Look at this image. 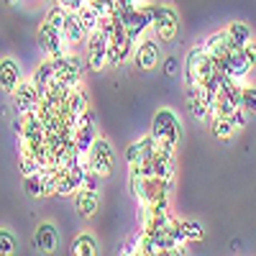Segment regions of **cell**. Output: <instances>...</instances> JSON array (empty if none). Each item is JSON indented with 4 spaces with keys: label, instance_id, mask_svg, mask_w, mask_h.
<instances>
[{
    "label": "cell",
    "instance_id": "obj_1",
    "mask_svg": "<svg viewBox=\"0 0 256 256\" xmlns=\"http://www.w3.org/2000/svg\"><path fill=\"white\" fill-rule=\"evenodd\" d=\"M169 190H172V180L138 174L131 169V192L144 202V208H169Z\"/></svg>",
    "mask_w": 256,
    "mask_h": 256
},
{
    "label": "cell",
    "instance_id": "obj_2",
    "mask_svg": "<svg viewBox=\"0 0 256 256\" xmlns=\"http://www.w3.org/2000/svg\"><path fill=\"white\" fill-rule=\"evenodd\" d=\"M218 67L205 46H192L184 56V84L187 88H202L212 77H216Z\"/></svg>",
    "mask_w": 256,
    "mask_h": 256
},
{
    "label": "cell",
    "instance_id": "obj_3",
    "mask_svg": "<svg viewBox=\"0 0 256 256\" xmlns=\"http://www.w3.org/2000/svg\"><path fill=\"white\" fill-rule=\"evenodd\" d=\"M152 136H154L156 146L166 148V152H174L177 144H180V136H182V123H180V118L174 116V110L159 108V110L154 113Z\"/></svg>",
    "mask_w": 256,
    "mask_h": 256
},
{
    "label": "cell",
    "instance_id": "obj_4",
    "mask_svg": "<svg viewBox=\"0 0 256 256\" xmlns=\"http://www.w3.org/2000/svg\"><path fill=\"white\" fill-rule=\"evenodd\" d=\"M110 24L113 16H105L100 20V28L88 34V67L100 72L108 64V46H110Z\"/></svg>",
    "mask_w": 256,
    "mask_h": 256
},
{
    "label": "cell",
    "instance_id": "obj_5",
    "mask_svg": "<svg viewBox=\"0 0 256 256\" xmlns=\"http://www.w3.org/2000/svg\"><path fill=\"white\" fill-rule=\"evenodd\" d=\"M116 16H120V20H123V26H126L128 36H131L136 44H138V38L146 34V28H152L154 8H152V6H131L126 13H116Z\"/></svg>",
    "mask_w": 256,
    "mask_h": 256
},
{
    "label": "cell",
    "instance_id": "obj_6",
    "mask_svg": "<svg viewBox=\"0 0 256 256\" xmlns=\"http://www.w3.org/2000/svg\"><path fill=\"white\" fill-rule=\"evenodd\" d=\"M154 8V20H152V28L159 36V41H174L180 34V16L174 8L169 6H152Z\"/></svg>",
    "mask_w": 256,
    "mask_h": 256
},
{
    "label": "cell",
    "instance_id": "obj_7",
    "mask_svg": "<svg viewBox=\"0 0 256 256\" xmlns=\"http://www.w3.org/2000/svg\"><path fill=\"white\" fill-rule=\"evenodd\" d=\"M216 67H218V72H223V74H228V77L244 80V77L251 72V62L246 59L244 46H230L220 59H216Z\"/></svg>",
    "mask_w": 256,
    "mask_h": 256
},
{
    "label": "cell",
    "instance_id": "obj_8",
    "mask_svg": "<svg viewBox=\"0 0 256 256\" xmlns=\"http://www.w3.org/2000/svg\"><path fill=\"white\" fill-rule=\"evenodd\" d=\"M84 159H88V169H92L100 177H105V174H110V169H113V148L105 138L98 136L92 141V146L88 148Z\"/></svg>",
    "mask_w": 256,
    "mask_h": 256
},
{
    "label": "cell",
    "instance_id": "obj_9",
    "mask_svg": "<svg viewBox=\"0 0 256 256\" xmlns=\"http://www.w3.org/2000/svg\"><path fill=\"white\" fill-rule=\"evenodd\" d=\"M54 59V70H56V80L67 88H74L82 80V62L72 54H64V56H52Z\"/></svg>",
    "mask_w": 256,
    "mask_h": 256
},
{
    "label": "cell",
    "instance_id": "obj_10",
    "mask_svg": "<svg viewBox=\"0 0 256 256\" xmlns=\"http://www.w3.org/2000/svg\"><path fill=\"white\" fill-rule=\"evenodd\" d=\"M38 44L44 46V52L49 54V56H64V54H70L67 52V38H64V34L59 31V28H54V26H49L46 20L38 26Z\"/></svg>",
    "mask_w": 256,
    "mask_h": 256
},
{
    "label": "cell",
    "instance_id": "obj_11",
    "mask_svg": "<svg viewBox=\"0 0 256 256\" xmlns=\"http://www.w3.org/2000/svg\"><path fill=\"white\" fill-rule=\"evenodd\" d=\"M98 138V128H95V113L88 110L84 116L77 118L74 123V146L80 154H88V148L92 146V141Z\"/></svg>",
    "mask_w": 256,
    "mask_h": 256
},
{
    "label": "cell",
    "instance_id": "obj_12",
    "mask_svg": "<svg viewBox=\"0 0 256 256\" xmlns=\"http://www.w3.org/2000/svg\"><path fill=\"white\" fill-rule=\"evenodd\" d=\"M38 102H41V95L36 90V84L34 82H18V88L13 90V108H16V113L26 116V113L38 108Z\"/></svg>",
    "mask_w": 256,
    "mask_h": 256
},
{
    "label": "cell",
    "instance_id": "obj_13",
    "mask_svg": "<svg viewBox=\"0 0 256 256\" xmlns=\"http://www.w3.org/2000/svg\"><path fill=\"white\" fill-rule=\"evenodd\" d=\"M154 154H156V141H154L152 134H148V136H144V138H138L134 144H128L126 162H128V166H138V164H146Z\"/></svg>",
    "mask_w": 256,
    "mask_h": 256
},
{
    "label": "cell",
    "instance_id": "obj_14",
    "mask_svg": "<svg viewBox=\"0 0 256 256\" xmlns=\"http://www.w3.org/2000/svg\"><path fill=\"white\" fill-rule=\"evenodd\" d=\"M74 210H77V216L82 218H92L95 212H98V205H100V198H98V190H90V187H80L74 195Z\"/></svg>",
    "mask_w": 256,
    "mask_h": 256
},
{
    "label": "cell",
    "instance_id": "obj_15",
    "mask_svg": "<svg viewBox=\"0 0 256 256\" xmlns=\"http://www.w3.org/2000/svg\"><path fill=\"white\" fill-rule=\"evenodd\" d=\"M134 62H136V67L144 70V72L154 70L159 64V46H156V41H152V38L141 41V44L136 46V52H134Z\"/></svg>",
    "mask_w": 256,
    "mask_h": 256
},
{
    "label": "cell",
    "instance_id": "obj_16",
    "mask_svg": "<svg viewBox=\"0 0 256 256\" xmlns=\"http://www.w3.org/2000/svg\"><path fill=\"white\" fill-rule=\"evenodd\" d=\"M34 246L41 251V254H52L56 246H59V233L52 223H41L36 228V236H34Z\"/></svg>",
    "mask_w": 256,
    "mask_h": 256
},
{
    "label": "cell",
    "instance_id": "obj_17",
    "mask_svg": "<svg viewBox=\"0 0 256 256\" xmlns=\"http://www.w3.org/2000/svg\"><path fill=\"white\" fill-rule=\"evenodd\" d=\"M18 82H20V67H18V62L6 56V59H0V88H3L6 92H13L18 88Z\"/></svg>",
    "mask_w": 256,
    "mask_h": 256
},
{
    "label": "cell",
    "instance_id": "obj_18",
    "mask_svg": "<svg viewBox=\"0 0 256 256\" xmlns=\"http://www.w3.org/2000/svg\"><path fill=\"white\" fill-rule=\"evenodd\" d=\"M64 108L70 110V116L80 118L90 110V95L84 92V88H80V84H74V88L70 90V98H67V105Z\"/></svg>",
    "mask_w": 256,
    "mask_h": 256
},
{
    "label": "cell",
    "instance_id": "obj_19",
    "mask_svg": "<svg viewBox=\"0 0 256 256\" xmlns=\"http://www.w3.org/2000/svg\"><path fill=\"white\" fill-rule=\"evenodd\" d=\"M56 80V70H54V59L49 56L46 62H41L38 67H36V72H34V77H31V82L36 84V90H38V95H44L46 92V88Z\"/></svg>",
    "mask_w": 256,
    "mask_h": 256
},
{
    "label": "cell",
    "instance_id": "obj_20",
    "mask_svg": "<svg viewBox=\"0 0 256 256\" xmlns=\"http://www.w3.org/2000/svg\"><path fill=\"white\" fill-rule=\"evenodd\" d=\"M187 100H190V113L195 116V120H205L210 116V105L200 88H187Z\"/></svg>",
    "mask_w": 256,
    "mask_h": 256
},
{
    "label": "cell",
    "instance_id": "obj_21",
    "mask_svg": "<svg viewBox=\"0 0 256 256\" xmlns=\"http://www.w3.org/2000/svg\"><path fill=\"white\" fill-rule=\"evenodd\" d=\"M62 34H64V38H67V44H80L82 38H88V28L82 26V20H80L77 13L67 16V24H64Z\"/></svg>",
    "mask_w": 256,
    "mask_h": 256
},
{
    "label": "cell",
    "instance_id": "obj_22",
    "mask_svg": "<svg viewBox=\"0 0 256 256\" xmlns=\"http://www.w3.org/2000/svg\"><path fill=\"white\" fill-rule=\"evenodd\" d=\"M226 34H228L230 46H246L248 41H254V31H251V26L241 24V20H233V24H228Z\"/></svg>",
    "mask_w": 256,
    "mask_h": 256
},
{
    "label": "cell",
    "instance_id": "obj_23",
    "mask_svg": "<svg viewBox=\"0 0 256 256\" xmlns=\"http://www.w3.org/2000/svg\"><path fill=\"white\" fill-rule=\"evenodd\" d=\"M205 52L212 56V59H220L228 49H230V41H228V34L226 31H216V34H210L208 41H205Z\"/></svg>",
    "mask_w": 256,
    "mask_h": 256
},
{
    "label": "cell",
    "instance_id": "obj_24",
    "mask_svg": "<svg viewBox=\"0 0 256 256\" xmlns=\"http://www.w3.org/2000/svg\"><path fill=\"white\" fill-rule=\"evenodd\" d=\"M72 254L74 256H95L98 254V241L92 233H82V236L74 238L72 244Z\"/></svg>",
    "mask_w": 256,
    "mask_h": 256
},
{
    "label": "cell",
    "instance_id": "obj_25",
    "mask_svg": "<svg viewBox=\"0 0 256 256\" xmlns=\"http://www.w3.org/2000/svg\"><path fill=\"white\" fill-rule=\"evenodd\" d=\"M24 187H26V195H31V198H46V180H44V172H36V174L24 177Z\"/></svg>",
    "mask_w": 256,
    "mask_h": 256
},
{
    "label": "cell",
    "instance_id": "obj_26",
    "mask_svg": "<svg viewBox=\"0 0 256 256\" xmlns=\"http://www.w3.org/2000/svg\"><path fill=\"white\" fill-rule=\"evenodd\" d=\"M210 128H212V136H216V138H220V141H228L233 134L238 131V128L233 126V120H230V118H220V116H212V123H210Z\"/></svg>",
    "mask_w": 256,
    "mask_h": 256
},
{
    "label": "cell",
    "instance_id": "obj_27",
    "mask_svg": "<svg viewBox=\"0 0 256 256\" xmlns=\"http://www.w3.org/2000/svg\"><path fill=\"white\" fill-rule=\"evenodd\" d=\"M67 16H70V10L64 8V6H59V3H56V6H52V8H49V13H46V18H44V20H46L49 26H54V28H59V31H62V28H64V24H67Z\"/></svg>",
    "mask_w": 256,
    "mask_h": 256
},
{
    "label": "cell",
    "instance_id": "obj_28",
    "mask_svg": "<svg viewBox=\"0 0 256 256\" xmlns=\"http://www.w3.org/2000/svg\"><path fill=\"white\" fill-rule=\"evenodd\" d=\"M77 16H80V20H82V26L88 28V34L95 31V28H100V20H102V18H100V13H98L92 6H84Z\"/></svg>",
    "mask_w": 256,
    "mask_h": 256
},
{
    "label": "cell",
    "instance_id": "obj_29",
    "mask_svg": "<svg viewBox=\"0 0 256 256\" xmlns=\"http://www.w3.org/2000/svg\"><path fill=\"white\" fill-rule=\"evenodd\" d=\"M18 159H20V172H24V177L41 172V164L36 162V156H31V154H26V152H20Z\"/></svg>",
    "mask_w": 256,
    "mask_h": 256
},
{
    "label": "cell",
    "instance_id": "obj_30",
    "mask_svg": "<svg viewBox=\"0 0 256 256\" xmlns=\"http://www.w3.org/2000/svg\"><path fill=\"white\" fill-rule=\"evenodd\" d=\"M16 236L10 230H6V228H0V256H8V254H13L16 251Z\"/></svg>",
    "mask_w": 256,
    "mask_h": 256
},
{
    "label": "cell",
    "instance_id": "obj_31",
    "mask_svg": "<svg viewBox=\"0 0 256 256\" xmlns=\"http://www.w3.org/2000/svg\"><path fill=\"white\" fill-rule=\"evenodd\" d=\"M182 228H184L187 241H200V238L205 236L202 226H200V223H195V220H182Z\"/></svg>",
    "mask_w": 256,
    "mask_h": 256
},
{
    "label": "cell",
    "instance_id": "obj_32",
    "mask_svg": "<svg viewBox=\"0 0 256 256\" xmlns=\"http://www.w3.org/2000/svg\"><path fill=\"white\" fill-rule=\"evenodd\" d=\"M241 108L251 116L256 113V88H244V95H241Z\"/></svg>",
    "mask_w": 256,
    "mask_h": 256
},
{
    "label": "cell",
    "instance_id": "obj_33",
    "mask_svg": "<svg viewBox=\"0 0 256 256\" xmlns=\"http://www.w3.org/2000/svg\"><path fill=\"white\" fill-rule=\"evenodd\" d=\"M59 6H64L70 13H80L84 6H88V0H56Z\"/></svg>",
    "mask_w": 256,
    "mask_h": 256
},
{
    "label": "cell",
    "instance_id": "obj_34",
    "mask_svg": "<svg viewBox=\"0 0 256 256\" xmlns=\"http://www.w3.org/2000/svg\"><path fill=\"white\" fill-rule=\"evenodd\" d=\"M230 120H233V126H236V128H244L246 120H248V113L244 108H236V110H233V116H230Z\"/></svg>",
    "mask_w": 256,
    "mask_h": 256
},
{
    "label": "cell",
    "instance_id": "obj_35",
    "mask_svg": "<svg viewBox=\"0 0 256 256\" xmlns=\"http://www.w3.org/2000/svg\"><path fill=\"white\" fill-rule=\"evenodd\" d=\"M131 6H136V0H113V10L110 13H126Z\"/></svg>",
    "mask_w": 256,
    "mask_h": 256
},
{
    "label": "cell",
    "instance_id": "obj_36",
    "mask_svg": "<svg viewBox=\"0 0 256 256\" xmlns=\"http://www.w3.org/2000/svg\"><path fill=\"white\" fill-rule=\"evenodd\" d=\"M98 182H100V174L88 169V174H84V184L82 187H90V190H98Z\"/></svg>",
    "mask_w": 256,
    "mask_h": 256
},
{
    "label": "cell",
    "instance_id": "obj_37",
    "mask_svg": "<svg viewBox=\"0 0 256 256\" xmlns=\"http://www.w3.org/2000/svg\"><path fill=\"white\" fill-rule=\"evenodd\" d=\"M244 54L251 62V67H256V44H254V41H248V44L244 46Z\"/></svg>",
    "mask_w": 256,
    "mask_h": 256
},
{
    "label": "cell",
    "instance_id": "obj_38",
    "mask_svg": "<svg viewBox=\"0 0 256 256\" xmlns=\"http://www.w3.org/2000/svg\"><path fill=\"white\" fill-rule=\"evenodd\" d=\"M164 72H166V74H177V59H174V56H169V59L164 62Z\"/></svg>",
    "mask_w": 256,
    "mask_h": 256
},
{
    "label": "cell",
    "instance_id": "obj_39",
    "mask_svg": "<svg viewBox=\"0 0 256 256\" xmlns=\"http://www.w3.org/2000/svg\"><path fill=\"white\" fill-rule=\"evenodd\" d=\"M3 3H6V6H13V3H16V0H3Z\"/></svg>",
    "mask_w": 256,
    "mask_h": 256
}]
</instances>
